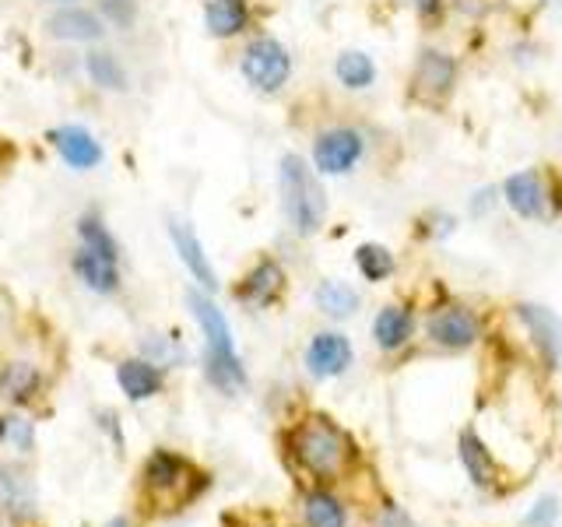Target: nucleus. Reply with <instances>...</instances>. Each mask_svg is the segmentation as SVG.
Here are the masks:
<instances>
[{"mask_svg": "<svg viewBox=\"0 0 562 527\" xmlns=\"http://www.w3.org/2000/svg\"><path fill=\"white\" fill-rule=\"evenodd\" d=\"M457 78H461V64L453 53L436 46L418 49L408 78V102L422 105V110H443L457 88Z\"/></svg>", "mask_w": 562, "mask_h": 527, "instance_id": "obj_4", "label": "nucleus"}, {"mask_svg": "<svg viewBox=\"0 0 562 527\" xmlns=\"http://www.w3.org/2000/svg\"><path fill=\"white\" fill-rule=\"evenodd\" d=\"M254 22L250 0H207L204 4V29L215 40H236Z\"/></svg>", "mask_w": 562, "mask_h": 527, "instance_id": "obj_17", "label": "nucleus"}, {"mask_svg": "<svg viewBox=\"0 0 562 527\" xmlns=\"http://www.w3.org/2000/svg\"><path fill=\"white\" fill-rule=\"evenodd\" d=\"M46 29H49V35H57V40H70V43H99L105 35L102 18L78 8V4H67L60 11H53L46 18Z\"/></svg>", "mask_w": 562, "mask_h": 527, "instance_id": "obj_15", "label": "nucleus"}, {"mask_svg": "<svg viewBox=\"0 0 562 527\" xmlns=\"http://www.w3.org/2000/svg\"><path fill=\"white\" fill-rule=\"evenodd\" d=\"M313 303L324 316H330V321H348V316L359 313L362 295H359V289H351L348 281L324 278L321 285L313 289Z\"/></svg>", "mask_w": 562, "mask_h": 527, "instance_id": "obj_19", "label": "nucleus"}, {"mask_svg": "<svg viewBox=\"0 0 562 527\" xmlns=\"http://www.w3.org/2000/svg\"><path fill=\"white\" fill-rule=\"evenodd\" d=\"M356 271L369 281V285H380V281L397 274V257L391 246H383V243H359L356 246Z\"/></svg>", "mask_w": 562, "mask_h": 527, "instance_id": "obj_23", "label": "nucleus"}, {"mask_svg": "<svg viewBox=\"0 0 562 527\" xmlns=\"http://www.w3.org/2000/svg\"><path fill=\"white\" fill-rule=\"evenodd\" d=\"M85 70H88V78H92V85L105 88V92H127V70H123V64L113 53L92 49L85 57Z\"/></svg>", "mask_w": 562, "mask_h": 527, "instance_id": "obj_26", "label": "nucleus"}, {"mask_svg": "<svg viewBox=\"0 0 562 527\" xmlns=\"http://www.w3.org/2000/svg\"><path fill=\"white\" fill-rule=\"evenodd\" d=\"M102 18L113 29H134L137 4H134V0H102Z\"/></svg>", "mask_w": 562, "mask_h": 527, "instance_id": "obj_31", "label": "nucleus"}, {"mask_svg": "<svg viewBox=\"0 0 562 527\" xmlns=\"http://www.w3.org/2000/svg\"><path fill=\"white\" fill-rule=\"evenodd\" d=\"M412 11L422 18V22H439L447 11V0H408Z\"/></svg>", "mask_w": 562, "mask_h": 527, "instance_id": "obj_33", "label": "nucleus"}, {"mask_svg": "<svg viewBox=\"0 0 562 527\" xmlns=\"http://www.w3.org/2000/svg\"><path fill=\"white\" fill-rule=\"evenodd\" d=\"M559 517H562L559 496H538L531 509L524 514L520 527H559Z\"/></svg>", "mask_w": 562, "mask_h": 527, "instance_id": "obj_29", "label": "nucleus"}, {"mask_svg": "<svg viewBox=\"0 0 562 527\" xmlns=\"http://www.w3.org/2000/svg\"><path fill=\"white\" fill-rule=\"evenodd\" d=\"M116 383L131 401H148L162 391L166 380H162V369H158L151 359H123L116 366Z\"/></svg>", "mask_w": 562, "mask_h": 527, "instance_id": "obj_18", "label": "nucleus"}, {"mask_svg": "<svg viewBox=\"0 0 562 527\" xmlns=\"http://www.w3.org/2000/svg\"><path fill=\"white\" fill-rule=\"evenodd\" d=\"M110 527H127V520H123V517H120V520H113Z\"/></svg>", "mask_w": 562, "mask_h": 527, "instance_id": "obj_38", "label": "nucleus"}, {"mask_svg": "<svg viewBox=\"0 0 562 527\" xmlns=\"http://www.w3.org/2000/svg\"><path fill=\"white\" fill-rule=\"evenodd\" d=\"M412 338H415V310L412 306L391 303L373 316V341L380 351H386V356L401 351Z\"/></svg>", "mask_w": 562, "mask_h": 527, "instance_id": "obj_14", "label": "nucleus"}, {"mask_svg": "<svg viewBox=\"0 0 562 527\" xmlns=\"http://www.w3.org/2000/svg\"><path fill=\"white\" fill-rule=\"evenodd\" d=\"M0 444L29 450L32 447V422L18 418V415H4V418H0Z\"/></svg>", "mask_w": 562, "mask_h": 527, "instance_id": "obj_30", "label": "nucleus"}, {"mask_svg": "<svg viewBox=\"0 0 562 527\" xmlns=\"http://www.w3.org/2000/svg\"><path fill=\"white\" fill-rule=\"evenodd\" d=\"M78 236H81V246H88L92 254H99V257H105V260H116V257H120V246H116V239H113L110 228L102 225L99 215H81V222H78Z\"/></svg>", "mask_w": 562, "mask_h": 527, "instance_id": "obj_28", "label": "nucleus"}, {"mask_svg": "<svg viewBox=\"0 0 562 527\" xmlns=\"http://www.w3.org/2000/svg\"><path fill=\"white\" fill-rule=\"evenodd\" d=\"M99 418H102V429H105V433H113V439H116V447H123V436H120V426H116V415H110V412H102Z\"/></svg>", "mask_w": 562, "mask_h": 527, "instance_id": "obj_36", "label": "nucleus"}, {"mask_svg": "<svg viewBox=\"0 0 562 527\" xmlns=\"http://www.w3.org/2000/svg\"><path fill=\"white\" fill-rule=\"evenodd\" d=\"M239 75L260 96H278L292 81V53L274 35H254L239 57Z\"/></svg>", "mask_w": 562, "mask_h": 527, "instance_id": "obj_5", "label": "nucleus"}, {"mask_svg": "<svg viewBox=\"0 0 562 527\" xmlns=\"http://www.w3.org/2000/svg\"><path fill=\"white\" fill-rule=\"evenodd\" d=\"M426 338L443 351H468L482 338V316L464 303H447L429 313Z\"/></svg>", "mask_w": 562, "mask_h": 527, "instance_id": "obj_8", "label": "nucleus"}, {"mask_svg": "<svg viewBox=\"0 0 562 527\" xmlns=\"http://www.w3.org/2000/svg\"><path fill=\"white\" fill-rule=\"evenodd\" d=\"M422 233H426L429 239H447L453 228H457V218L450 215V211H439V208H432V211H426V215H422Z\"/></svg>", "mask_w": 562, "mask_h": 527, "instance_id": "obj_32", "label": "nucleus"}, {"mask_svg": "<svg viewBox=\"0 0 562 527\" xmlns=\"http://www.w3.org/2000/svg\"><path fill=\"white\" fill-rule=\"evenodd\" d=\"M369 152V141L351 123H330L313 134L310 162L321 176H351Z\"/></svg>", "mask_w": 562, "mask_h": 527, "instance_id": "obj_7", "label": "nucleus"}, {"mask_svg": "<svg viewBox=\"0 0 562 527\" xmlns=\"http://www.w3.org/2000/svg\"><path fill=\"white\" fill-rule=\"evenodd\" d=\"M49 4H64L67 8V4H75V0H49Z\"/></svg>", "mask_w": 562, "mask_h": 527, "instance_id": "obj_37", "label": "nucleus"}, {"mask_svg": "<svg viewBox=\"0 0 562 527\" xmlns=\"http://www.w3.org/2000/svg\"><path fill=\"white\" fill-rule=\"evenodd\" d=\"M303 517H306V527H345L348 524V509H345V503L338 496H334V492L313 489L306 496Z\"/></svg>", "mask_w": 562, "mask_h": 527, "instance_id": "obj_25", "label": "nucleus"}, {"mask_svg": "<svg viewBox=\"0 0 562 527\" xmlns=\"http://www.w3.org/2000/svg\"><path fill=\"white\" fill-rule=\"evenodd\" d=\"M457 453H461V464L468 471V479L474 489H492L499 479V464L492 450L485 447V439L474 433V429H464L461 439H457Z\"/></svg>", "mask_w": 562, "mask_h": 527, "instance_id": "obj_16", "label": "nucleus"}, {"mask_svg": "<svg viewBox=\"0 0 562 527\" xmlns=\"http://www.w3.org/2000/svg\"><path fill=\"white\" fill-rule=\"evenodd\" d=\"M289 447L295 461L310 474H316V479H334V474H341L348 461L351 439L334 426L327 415H310L303 426L289 436Z\"/></svg>", "mask_w": 562, "mask_h": 527, "instance_id": "obj_3", "label": "nucleus"}, {"mask_svg": "<svg viewBox=\"0 0 562 527\" xmlns=\"http://www.w3.org/2000/svg\"><path fill=\"white\" fill-rule=\"evenodd\" d=\"M166 228H169V239H172L176 257L183 260V268L193 274V281H198L204 292H218V274H215V268H211V260L204 254L198 233H193V228L187 222H180V218H169Z\"/></svg>", "mask_w": 562, "mask_h": 527, "instance_id": "obj_12", "label": "nucleus"}, {"mask_svg": "<svg viewBox=\"0 0 562 527\" xmlns=\"http://www.w3.org/2000/svg\"><path fill=\"white\" fill-rule=\"evenodd\" d=\"M503 204L514 211L517 218L524 222H544L555 218V190H552V169L549 166H531V169H517L509 172L503 187H499Z\"/></svg>", "mask_w": 562, "mask_h": 527, "instance_id": "obj_6", "label": "nucleus"}, {"mask_svg": "<svg viewBox=\"0 0 562 527\" xmlns=\"http://www.w3.org/2000/svg\"><path fill=\"white\" fill-rule=\"evenodd\" d=\"M514 313L524 324V330L531 334V345L538 348L541 362L549 369H559L562 366V321H559V313H552L541 303H517Z\"/></svg>", "mask_w": 562, "mask_h": 527, "instance_id": "obj_11", "label": "nucleus"}, {"mask_svg": "<svg viewBox=\"0 0 562 527\" xmlns=\"http://www.w3.org/2000/svg\"><path fill=\"white\" fill-rule=\"evenodd\" d=\"M0 509L14 517H29L35 509V489L22 468L0 464Z\"/></svg>", "mask_w": 562, "mask_h": 527, "instance_id": "obj_20", "label": "nucleus"}, {"mask_svg": "<svg viewBox=\"0 0 562 527\" xmlns=\"http://www.w3.org/2000/svg\"><path fill=\"white\" fill-rule=\"evenodd\" d=\"M35 391H40V373L29 362H8L0 369V394L14 404H25Z\"/></svg>", "mask_w": 562, "mask_h": 527, "instance_id": "obj_27", "label": "nucleus"}, {"mask_svg": "<svg viewBox=\"0 0 562 527\" xmlns=\"http://www.w3.org/2000/svg\"><path fill=\"white\" fill-rule=\"evenodd\" d=\"M334 78L348 92H366V88L376 85V60L362 49H341L334 57Z\"/></svg>", "mask_w": 562, "mask_h": 527, "instance_id": "obj_21", "label": "nucleus"}, {"mask_svg": "<svg viewBox=\"0 0 562 527\" xmlns=\"http://www.w3.org/2000/svg\"><path fill=\"white\" fill-rule=\"evenodd\" d=\"M49 141L70 169L85 172V169H95L102 162V145L92 137V131L78 127V123H64V127L49 131Z\"/></svg>", "mask_w": 562, "mask_h": 527, "instance_id": "obj_13", "label": "nucleus"}, {"mask_svg": "<svg viewBox=\"0 0 562 527\" xmlns=\"http://www.w3.org/2000/svg\"><path fill=\"white\" fill-rule=\"evenodd\" d=\"M380 527H412V517L404 514L401 506H386L383 517H380Z\"/></svg>", "mask_w": 562, "mask_h": 527, "instance_id": "obj_35", "label": "nucleus"}, {"mask_svg": "<svg viewBox=\"0 0 562 527\" xmlns=\"http://www.w3.org/2000/svg\"><path fill=\"white\" fill-rule=\"evenodd\" d=\"M278 193L289 228L299 239L321 233L327 222V190L310 158H303L299 152H285L278 158Z\"/></svg>", "mask_w": 562, "mask_h": 527, "instance_id": "obj_1", "label": "nucleus"}, {"mask_svg": "<svg viewBox=\"0 0 562 527\" xmlns=\"http://www.w3.org/2000/svg\"><path fill=\"white\" fill-rule=\"evenodd\" d=\"M492 208H496V190H492V187L474 190V198H471V215H474V218H482V215H488Z\"/></svg>", "mask_w": 562, "mask_h": 527, "instance_id": "obj_34", "label": "nucleus"}, {"mask_svg": "<svg viewBox=\"0 0 562 527\" xmlns=\"http://www.w3.org/2000/svg\"><path fill=\"white\" fill-rule=\"evenodd\" d=\"M187 471L190 468H187L183 457H176L169 450H158V453L148 457V464H145V482L155 492H176V489L183 485Z\"/></svg>", "mask_w": 562, "mask_h": 527, "instance_id": "obj_24", "label": "nucleus"}, {"mask_svg": "<svg viewBox=\"0 0 562 527\" xmlns=\"http://www.w3.org/2000/svg\"><path fill=\"white\" fill-rule=\"evenodd\" d=\"M285 289H289L285 268H281L274 257H260L236 285V299L243 306H250V310H268V306L281 303Z\"/></svg>", "mask_w": 562, "mask_h": 527, "instance_id": "obj_9", "label": "nucleus"}, {"mask_svg": "<svg viewBox=\"0 0 562 527\" xmlns=\"http://www.w3.org/2000/svg\"><path fill=\"white\" fill-rule=\"evenodd\" d=\"M75 274L85 281V289H92L99 295H110L120 289V271H116V260H105L99 254H92L88 246L75 254Z\"/></svg>", "mask_w": 562, "mask_h": 527, "instance_id": "obj_22", "label": "nucleus"}, {"mask_svg": "<svg viewBox=\"0 0 562 527\" xmlns=\"http://www.w3.org/2000/svg\"><path fill=\"white\" fill-rule=\"evenodd\" d=\"M187 306L198 321L201 334H204V377L211 380V386H218L222 394H236L246 386V366L236 351L233 341V327H228L225 313L215 306L211 292H190Z\"/></svg>", "mask_w": 562, "mask_h": 527, "instance_id": "obj_2", "label": "nucleus"}, {"mask_svg": "<svg viewBox=\"0 0 562 527\" xmlns=\"http://www.w3.org/2000/svg\"><path fill=\"white\" fill-rule=\"evenodd\" d=\"M356 362V348H351V338L341 330H316L310 345H306V369L316 380H334L351 369Z\"/></svg>", "mask_w": 562, "mask_h": 527, "instance_id": "obj_10", "label": "nucleus"}]
</instances>
